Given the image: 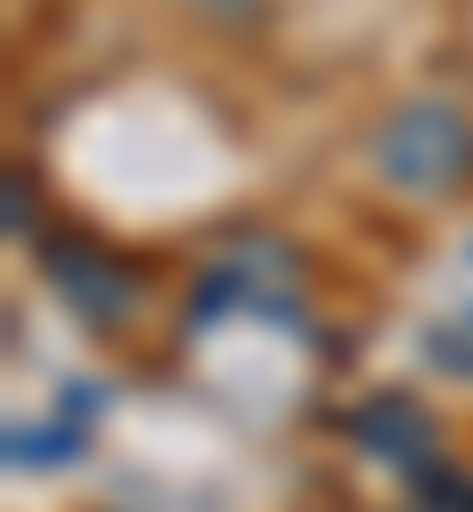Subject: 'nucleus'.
<instances>
[{
	"label": "nucleus",
	"mask_w": 473,
	"mask_h": 512,
	"mask_svg": "<svg viewBox=\"0 0 473 512\" xmlns=\"http://www.w3.org/2000/svg\"><path fill=\"white\" fill-rule=\"evenodd\" d=\"M371 166L418 197H458L473 182V119L442 95H418L403 103L387 127L371 134Z\"/></svg>",
	"instance_id": "f257e3e1"
},
{
	"label": "nucleus",
	"mask_w": 473,
	"mask_h": 512,
	"mask_svg": "<svg viewBox=\"0 0 473 512\" xmlns=\"http://www.w3.org/2000/svg\"><path fill=\"white\" fill-rule=\"evenodd\" d=\"M40 260H48L56 292H64V300H71L87 323H127V316H135L142 292H135V276H127L111 253H95V245H79V237H56Z\"/></svg>",
	"instance_id": "f03ea898"
}]
</instances>
